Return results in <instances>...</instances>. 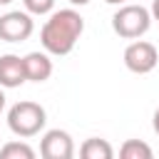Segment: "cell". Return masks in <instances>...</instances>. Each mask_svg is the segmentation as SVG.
Here are the masks:
<instances>
[{
	"label": "cell",
	"instance_id": "15",
	"mask_svg": "<svg viewBox=\"0 0 159 159\" xmlns=\"http://www.w3.org/2000/svg\"><path fill=\"white\" fill-rule=\"evenodd\" d=\"M104 2H109V5H124V2H132V0H104Z\"/></svg>",
	"mask_w": 159,
	"mask_h": 159
},
{
	"label": "cell",
	"instance_id": "2",
	"mask_svg": "<svg viewBox=\"0 0 159 159\" xmlns=\"http://www.w3.org/2000/svg\"><path fill=\"white\" fill-rule=\"evenodd\" d=\"M45 122H47V112L37 102L22 99V102H15L7 109V127L20 139H30V137L40 134L45 129Z\"/></svg>",
	"mask_w": 159,
	"mask_h": 159
},
{
	"label": "cell",
	"instance_id": "10",
	"mask_svg": "<svg viewBox=\"0 0 159 159\" xmlns=\"http://www.w3.org/2000/svg\"><path fill=\"white\" fill-rule=\"evenodd\" d=\"M119 157L122 159H152L154 152L149 144L139 142V139H127L122 147H119Z\"/></svg>",
	"mask_w": 159,
	"mask_h": 159
},
{
	"label": "cell",
	"instance_id": "4",
	"mask_svg": "<svg viewBox=\"0 0 159 159\" xmlns=\"http://www.w3.org/2000/svg\"><path fill=\"white\" fill-rule=\"evenodd\" d=\"M159 62V52L147 40H134L124 50V67L134 75H149Z\"/></svg>",
	"mask_w": 159,
	"mask_h": 159
},
{
	"label": "cell",
	"instance_id": "17",
	"mask_svg": "<svg viewBox=\"0 0 159 159\" xmlns=\"http://www.w3.org/2000/svg\"><path fill=\"white\" fill-rule=\"evenodd\" d=\"M70 2H72V5H80V7H82V5H87L89 0H70Z\"/></svg>",
	"mask_w": 159,
	"mask_h": 159
},
{
	"label": "cell",
	"instance_id": "6",
	"mask_svg": "<svg viewBox=\"0 0 159 159\" xmlns=\"http://www.w3.org/2000/svg\"><path fill=\"white\" fill-rule=\"evenodd\" d=\"M40 157L42 159H72L75 142L65 129H47L40 139Z\"/></svg>",
	"mask_w": 159,
	"mask_h": 159
},
{
	"label": "cell",
	"instance_id": "11",
	"mask_svg": "<svg viewBox=\"0 0 159 159\" xmlns=\"http://www.w3.org/2000/svg\"><path fill=\"white\" fill-rule=\"evenodd\" d=\"M0 157L2 159H35V149L25 142H7L5 147H0Z\"/></svg>",
	"mask_w": 159,
	"mask_h": 159
},
{
	"label": "cell",
	"instance_id": "3",
	"mask_svg": "<svg viewBox=\"0 0 159 159\" xmlns=\"http://www.w3.org/2000/svg\"><path fill=\"white\" fill-rule=\"evenodd\" d=\"M152 27V12L137 2H124L112 15V30L124 40H137Z\"/></svg>",
	"mask_w": 159,
	"mask_h": 159
},
{
	"label": "cell",
	"instance_id": "13",
	"mask_svg": "<svg viewBox=\"0 0 159 159\" xmlns=\"http://www.w3.org/2000/svg\"><path fill=\"white\" fill-rule=\"evenodd\" d=\"M149 12H152V20H159V0L152 2V10H149Z\"/></svg>",
	"mask_w": 159,
	"mask_h": 159
},
{
	"label": "cell",
	"instance_id": "9",
	"mask_svg": "<svg viewBox=\"0 0 159 159\" xmlns=\"http://www.w3.org/2000/svg\"><path fill=\"white\" fill-rule=\"evenodd\" d=\"M80 157L82 159H112L114 157V149L107 139H99V137H89L82 142L80 147Z\"/></svg>",
	"mask_w": 159,
	"mask_h": 159
},
{
	"label": "cell",
	"instance_id": "16",
	"mask_svg": "<svg viewBox=\"0 0 159 159\" xmlns=\"http://www.w3.org/2000/svg\"><path fill=\"white\" fill-rule=\"evenodd\" d=\"M2 109H5V92L0 89V112H2Z\"/></svg>",
	"mask_w": 159,
	"mask_h": 159
},
{
	"label": "cell",
	"instance_id": "5",
	"mask_svg": "<svg viewBox=\"0 0 159 159\" xmlns=\"http://www.w3.org/2000/svg\"><path fill=\"white\" fill-rule=\"evenodd\" d=\"M35 30L32 15L27 10H10L0 15V40L2 42H25Z\"/></svg>",
	"mask_w": 159,
	"mask_h": 159
},
{
	"label": "cell",
	"instance_id": "18",
	"mask_svg": "<svg viewBox=\"0 0 159 159\" xmlns=\"http://www.w3.org/2000/svg\"><path fill=\"white\" fill-rule=\"evenodd\" d=\"M10 2H12V0H0V5H10Z\"/></svg>",
	"mask_w": 159,
	"mask_h": 159
},
{
	"label": "cell",
	"instance_id": "1",
	"mask_svg": "<svg viewBox=\"0 0 159 159\" xmlns=\"http://www.w3.org/2000/svg\"><path fill=\"white\" fill-rule=\"evenodd\" d=\"M82 32H84V17L77 10L65 7V10L50 12V20L40 30V42H42L45 52L65 57L75 50Z\"/></svg>",
	"mask_w": 159,
	"mask_h": 159
},
{
	"label": "cell",
	"instance_id": "8",
	"mask_svg": "<svg viewBox=\"0 0 159 159\" xmlns=\"http://www.w3.org/2000/svg\"><path fill=\"white\" fill-rule=\"evenodd\" d=\"M22 65H25V77H27V82H45V80H50V75H52L50 52H27V55L22 57Z\"/></svg>",
	"mask_w": 159,
	"mask_h": 159
},
{
	"label": "cell",
	"instance_id": "14",
	"mask_svg": "<svg viewBox=\"0 0 159 159\" xmlns=\"http://www.w3.org/2000/svg\"><path fill=\"white\" fill-rule=\"evenodd\" d=\"M152 127H154V132L159 134V107H157V112H154V117H152Z\"/></svg>",
	"mask_w": 159,
	"mask_h": 159
},
{
	"label": "cell",
	"instance_id": "12",
	"mask_svg": "<svg viewBox=\"0 0 159 159\" xmlns=\"http://www.w3.org/2000/svg\"><path fill=\"white\" fill-rule=\"evenodd\" d=\"M30 15H50L55 10V0H22Z\"/></svg>",
	"mask_w": 159,
	"mask_h": 159
},
{
	"label": "cell",
	"instance_id": "7",
	"mask_svg": "<svg viewBox=\"0 0 159 159\" xmlns=\"http://www.w3.org/2000/svg\"><path fill=\"white\" fill-rule=\"evenodd\" d=\"M25 82H27V77H25L22 57L20 55H0V87L12 89Z\"/></svg>",
	"mask_w": 159,
	"mask_h": 159
}]
</instances>
